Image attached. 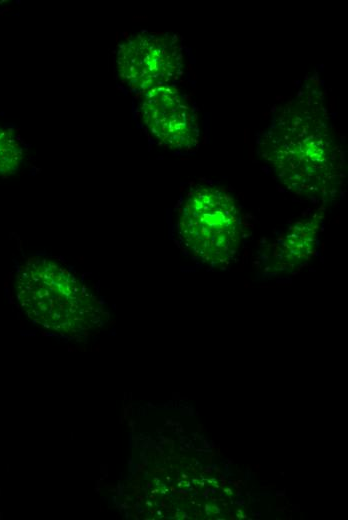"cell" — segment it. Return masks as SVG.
<instances>
[{
    "label": "cell",
    "instance_id": "6da1fadb",
    "mask_svg": "<svg viewBox=\"0 0 348 520\" xmlns=\"http://www.w3.org/2000/svg\"><path fill=\"white\" fill-rule=\"evenodd\" d=\"M262 158L280 183L310 200L334 198L344 179V152L318 88L280 105L259 139Z\"/></svg>",
    "mask_w": 348,
    "mask_h": 520
},
{
    "label": "cell",
    "instance_id": "7a4b0ae2",
    "mask_svg": "<svg viewBox=\"0 0 348 520\" xmlns=\"http://www.w3.org/2000/svg\"><path fill=\"white\" fill-rule=\"evenodd\" d=\"M245 232L240 206L224 189L197 185L180 206V243L192 258L208 267L230 265L240 252Z\"/></svg>",
    "mask_w": 348,
    "mask_h": 520
},
{
    "label": "cell",
    "instance_id": "3957f363",
    "mask_svg": "<svg viewBox=\"0 0 348 520\" xmlns=\"http://www.w3.org/2000/svg\"><path fill=\"white\" fill-rule=\"evenodd\" d=\"M16 291L26 313L49 327L71 330L94 316V301L86 287L50 258L26 260L16 274Z\"/></svg>",
    "mask_w": 348,
    "mask_h": 520
},
{
    "label": "cell",
    "instance_id": "277c9868",
    "mask_svg": "<svg viewBox=\"0 0 348 520\" xmlns=\"http://www.w3.org/2000/svg\"><path fill=\"white\" fill-rule=\"evenodd\" d=\"M116 67L122 82L136 93L171 85L182 73L181 43L174 35L136 33L119 45Z\"/></svg>",
    "mask_w": 348,
    "mask_h": 520
},
{
    "label": "cell",
    "instance_id": "5b68a950",
    "mask_svg": "<svg viewBox=\"0 0 348 520\" xmlns=\"http://www.w3.org/2000/svg\"><path fill=\"white\" fill-rule=\"evenodd\" d=\"M139 110L147 130L164 146L190 150L198 145V115L176 87L165 85L143 93Z\"/></svg>",
    "mask_w": 348,
    "mask_h": 520
},
{
    "label": "cell",
    "instance_id": "8992f818",
    "mask_svg": "<svg viewBox=\"0 0 348 520\" xmlns=\"http://www.w3.org/2000/svg\"><path fill=\"white\" fill-rule=\"evenodd\" d=\"M322 212L290 226L271 246L267 269L272 272H293L303 267L316 252L322 226Z\"/></svg>",
    "mask_w": 348,
    "mask_h": 520
},
{
    "label": "cell",
    "instance_id": "52a82bcc",
    "mask_svg": "<svg viewBox=\"0 0 348 520\" xmlns=\"http://www.w3.org/2000/svg\"><path fill=\"white\" fill-rule=\"evenodd\" d=\"M23 149L18 138L0 127V176L16 171L22 161Z\"/></svg>",
    "mask_w": 348,
    "mask_h": 520
}]
</instances>
